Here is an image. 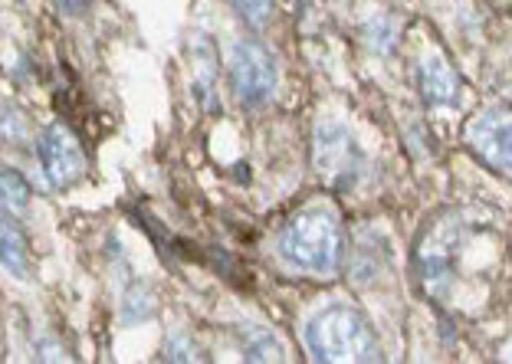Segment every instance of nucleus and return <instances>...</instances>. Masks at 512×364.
I'll list each match as a JSON object with an SVG mask.
<instances>
[{
    "label": "nucleus",
    "mask_w": 512,
    "mask_h": 364,
    "mask_svg": "<svg viewBox=\"0 0 512 364\" xmlns=\"http://www.w3.org/2000/svg\"><path fill=\"white\" fill-rule=\"evenodd\" d=\"M306 348L312 361L348 364V361H375L381 358L378 335L368 319L352 305H325L306 322Z\"/></svg>",
    "instance_id": "obj_1"
},
{
    "label": "nucleus",
    "mask_w": 512,
    "mask_h": 364,
    "mask_svg": "<svg viewBox=\"0 0 512 364\" xmlns=\"http://www.w3.org/2000/svg\"><path fill=\"white\" fill-rule=\"evenodd\" d=\"M279 256L306 273L329 276L342 260V223L329 207L312 204L299 210L279 233Z\"/></svg>",
    "instance_id": "obj_2"
},
{
    "label": "nucleus",
    "mask_w": 512,
    "mask_h": 364,
    "mask_svg": "<svg viewBox=\"0 0 512 364\" xmlns=\"http://www.w3.org/2000/svg\"><path fill=\"white\" fill-rule=\"evenodd\" d=\"M312 161H316V174L335 187V191H348L355 187L365 171V155L345 125H319L316 142H312Z\"/></svg>",
    "instance_id": "obj_3"
},
{
    "label": "nucleus",
    "mask_w": 512,
    "mask_h": 364,
    "mask_svg": "<svg viewBox=\"0 0 512 364\" xmlns=\"http://www.w3.org/2000/svg\"><path fill=\"white\" fill-rule=\"evenodd\" d=\"M276 86V60L260 40L243 37L234 43L230 53V89H234L237 102L260 105L273 96Z\"/></svg>",
    "instance_id": "obj_4"
},
{
    "label": "nucleus",
    "mask_w": 512,
    "mask_h": 364,
    "mask_svg": "<svg viewBox=\"0 0 512 364\" xmlns=\"http://www.w3.org/2000/svg\"><path fill=\"white\" fill-rule=\"evenodd\" d=\"M460 227L453 217H440L434 227L424 233L421 256H417V269H421V283L430 296H444L453 283V256H457Z\"/></svg>",
    "instance_id": "obj_5"
},
{
    "label": "nucleus",
    "mask_w": 512,
    "mask_h": 364,
    "mask_svg": "<svg viewBox=\"0 0 512 364\" xmlns=\"http://www.w3.org/2000/svg\"><path fill=\"white\" fill-rule=\"evenodd\" d=\"M37 155H40V168L46 174V181H50L53 187H69L86 174L83 148H79L76 135L60 122L50 125L46 132H40Z\"/></svg>",
    "instance_id": "obj_6"
},
{
    "label": "nucleus",
    "mask_w": 512,
    "mask_h": 364,
    "mask_svg": "<svg viewBox=\"0 0 512 364\" xmlns=\"http://www.w3.org/2000/svg\"><path fill=\"white\" fill-rule=\"evenodd\" d=\"M467 142L486 164L512 174V109L499 105V109L476 115L467 128Z\"/></svg>",
    "instance_id": "obj_7"
},
{
    "label": "nucleus",
    "mask_w": 512,
    "mask_h": 364,
    "mask_svg": "<svg viewBox=\"0 0 512 364\" xmlns=\"http://www.w3.org/2000/svg\"><path fill=\"white\" fill-rule=\"evenodd\" d=\"M417 86H421V96L430 105H453L460 96L457 73H453V66L437 53H427L421 66H417Z\"/></svg>",
    "instance_id": "obj_8"
},
{
    "label": "nucleus",
    "mask_w": 512,
    "mask_h": 364,
    "mask_svg": "<svg viewBox=\"0 0 512 364\" xmlns=\"http://www.w3.org/2000/svg\"><path fill=\"white\" fill-rule=\"evenodd\" d=\"M0 253H4V269L14 276L27 273V240L14 220L4 214V233H0Z\"/></svg>",
    "instance_id": "obj_9"
},
{
    "label": "nucleus",
    "mask_w": 512,
    "mask_h": 364,
    "mask_svg": "<svg viewBox=\"0 0 512 364\" xmlns=\"http://www.w3.org/2000/svg\"><path fill=\"white\" fill-rule=\"evenodd\" d=\"M191 60L197 63V79H194V89L201 96L204 109H217V69H214V56L211 50H194Z\"/></svg>",
    "instance_id": "obj_10"
},
{
    "label": "nucleus",
    "mask_w": 512,
    "mask_h": 364,
    "mask_svg": "<svg viewBox=\"0 0 512 364\" xmlns=\"http://www.w3.org/2000/svg\"><path fill=\"white\" fill-rule=\"evenodd\" d=\"M250 338V342H240V351H243V358H250V361H279L283 358V351H279L276 345V338L270 332H263V328H247L243 332Z\"/></svg>",
    "instance_id": "obj_11"
},
{
    "label": "nucleus",
    "mask_w": 512,
    "mask_h": 364,
    "mask_svg": "<svg viewBox=\"0 0 512 364\" xmlns=\"http://www.w3.org/2000/svg\"><path fill=\"white\" fill-rule=\"evenodd\" d=\"M227 4L250 30H263L273 20V0H227Z\"/></svg>",
    "instance_id": "obj_12"
},
{
    "label": "nucleus",
    "mask_w": 512,
    "mask_h": 364,
    "mask_svg": "<svg viewBox=\"0 0 512 364\" xmlns=\"http://www.w3.org/2000/svg\"><path fill=\"white\" fill-rule=\"evenodd\" d=\"M30 201V187L17 171H4V214H20Z\"/></svg>",
    "instance_id": "obj_13"
},
{
    "label": "nucleus",
    "mask_w": 512,
    "mask_h": 364,
    "mask_svg": "<svg viewBox=\"0 0 512 364\" xmlns=\"http://www.w3.org/2000/svg\"><path fill=\"white\" fill-rule=\"evenodd\" d=\"M56 7L63 10V14H83V10L92 4V0H53Z\"/></svg>",
    "instance_id": "obj_14"
}]
</instances>
